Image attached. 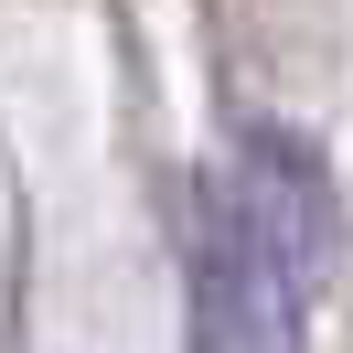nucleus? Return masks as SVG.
<instances>
[{
  "mask_svg": "<svg viewBox=\"0 0 353 353\" xmlns=\"http://www.w3.org/2000/svg\"><path fill=\"white\" fill-rule=\"evenodd\" d=\"M332 268V172L300 129H246L214 182V310L225 353H310Z\"/></svg>",
  "mask_w": 353,
  "mask_h": 353,
  "instance_id": "f257e3e1",
  "label": "nucleus"
}]
</instances>
